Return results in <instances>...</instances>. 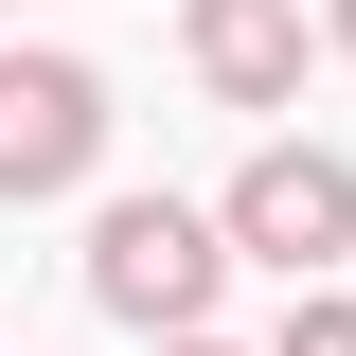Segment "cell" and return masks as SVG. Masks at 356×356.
Instances as JSON below:
<instances>
[{
  "mask_svg": "<svg viewBox=\"0 0 356 356\" xmlns=\"http://www.w3.org/2000/svg\"><path fill=\"white\" fill-rule=\"evenodd\" d=\"M107 125H125V89L89 54H18V89H0V196H89Z\"/></svg>",
  "mask_w": 356,
  "mask_h": 356,
  "instance_id": "cell-3",
  "label": "cell"
},
{
  "mask_svg": "<svg viewBox=\"0 0 356 356\" xmlns=\"http://www.w3.org/2000/svg\"><path fill=\"white\" fill-rule=\"evenodd\" d=\"M178 54L214 107H303V0H178Z\"/></svg>",
  "mask_w": 356,
  "mask_h": 356,
  "instance_id": "cell-4",
  "label": "cell"
},
{
  "mask_svg": "<svg viewBox=\"0 0 356 356\" xmlns=\"http://www.w3.org/2000/svg\"><path fill=\"white\" fill-rule=\"evenodd\" d=\"M143 356H232V339H143Z\"/></svg>",
  "mask_w": 356,
  "mask_h": 356,
  "instance_id": "cell-7",
  "label": "cell"
},
{
  "mask_svg": "<svg viewBox=\"0 0 356 356\" xmlns=\"http://www.w3.org/2000/svg\"><path fill=\"white\" fill-rule=\"evenodd\" d=\"M0 18H18V0H0Z\"/></svg>",
  "mask_w": 356,
  "mask_h": 356,
  "instance_id": "cell-9",
  "label": "cell"
},
{
  "mask_svg": "<svg viewBox=\"0 0 356 356\" xmlns=\"http://www.w3.org/2000/svg\"><path fill=\"white\" fill-rule=\"evenodd\" d=\"M0 89H18V54H0Z\"/></svg>",
  "mask_w": 356,
  "mask_h": 356,
  "instance_id": "cell-8",
  "label": "cell"
},
{
  "mask_svg": "<svg viewBox=\"0 0 356 356\" xmlns=\"http://www.w3.org/2000/svg\"><path fill=\"white\" fill-rule=\"evenodd\" d=\"M321 54H356V0H321Z\"/></svg>",
  "mask_w": 356,
  "mask_h": 356,
  "instance_id": "cell-6",
  "label": "cell"
},
{
  "mask_svg": "<svg viewBox=\"0 0 356 356\" xmlns=\"http://www.w3.org/2000/svg\"><path fill=\"white\" fill-rule=\"evenodd\" d=\"M267 356H356V285H285V321H267Z\"/></svg>",
  "mask_w": 356,
  "mask_h": 356,
  "instance_id": "cell-5",
  "label": "cell"
},
{
  "mask_svg": "<svg viewBox=\"0 0 356 356\" xmlns=\"http://www.w3.org/2000/svg\"><path fill=\"white\" fill-rule=\"evenodd\" d=\"M214 285H232V214H196V196H107L89 214V303L125 339H214Z\"/></svg>",
  "mask_w": 356,
  "mask_h": 356,
  "instance_id": "cell-1",
  "label": "cell"
},
{
  "mask_svg": "<svg viewBox=\"0 0 356 356\" xmlns=\"http://www.w3.org/2000/svg\"><path fill=\"white\" fill-rule=\"evenodd\" d=\"M214 214H232V267H267V285H356V161L339 143H250Z\"/></svg>",
  "mask_w": 356,
  "mask_h": 356,
  "instance_id": "cell-2",
  "label": "cell"
}]
</instances>
